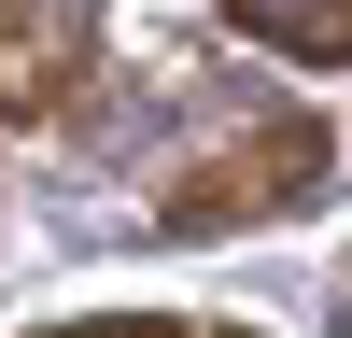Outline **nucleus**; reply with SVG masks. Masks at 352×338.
<instances>
[{"label": "nucleus", "mask_w": 352, "mask_h": 338, "mask_svg": "<svg viewBox=\"0 0 352 338\" xmlns=\"http://www.w3.org/2000/svg\"><path fill=\"white\" fill-rule=\"evenodd\" d=\"M324 183V113H268V127L240 141V155H212V169H184L169 183V225H254V212H296V197Z\"/></svg>", "instance_id": "1"}, {"label": "nucleus", "mask_w": 352, "mask_h": 338, "mask_svg": "<svg viewBox=\"0 0 352 338\" xmlns=\"http://www.w3.org/2000/svg\"><path fill=\"white\" fill-rule=\"evenodd\" d=\"M99 71V0H0V127H56Z\"/></svg>", "instance_id": "2"}, {"label": "nucleus", "mask_w": 352, "mask_h": 338, "mask_svg": "<svg viewBox=\"0 0 352 338\" xmlns=\"http://www.w3.org/2000/svg\"><path fill=\"white\" fill-rule=\"evenodd\" d=\"M226 14H240L268 56H310V71H338V56H352V0H226Z\"/></svg>", "instance_id": "3"}, {"label": "nucleus", "mask_w": 352, "mask_h": 338, "mask_svg": "<svg viewBox=\"0 0 352 338\" xmlns=\"http://www.w3.org/2000/svg\"><path fill=\"white\" fill-rule=\"evenodd\" d=\"M43 338H184L169 310H99V324H43Z\"/></svg>", "instance_id": "4"}, {"label": "nucleus", "mask_w": 352, "mask_h": 338, "mask_svg": "<svg viewBox=\"0 0 352 338\" xmlns=\"http://www.w3.org/2000/svg\"><path fill=\"white\" fill-rule=\"evenodd\" d=\"M212 338H254V324H212Z\"/></svg>", "instance_id": "5"}]
</instances>
